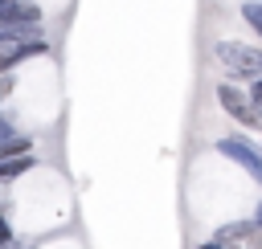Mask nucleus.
Here are the masks:
<instances>
[{
    "label": "nucleus",
    "mask_w": 262,
    "mask_h": 249,
    "mask_svg": "<svg viewBox=\"0 0 262 249\" xmlns=\"http://www.w3.org/2000/svg\"><path fill=\"white\" fill-rule=\"evenodd\" d=\"M0 4H4V0H0Z\"/></svg>",
    "instance_id": "f3484780"
},
{
    "label": "nucleus",
    "mask_w": 262,
    "mask_h": 249,
    "mask_svg": "<svg viewBox=\"0 0 262 249\" xmlns=\"http://www.w3.org/2000/svg\"><path fill=\"white\" fill-rule=\"evenodd\" d=\"M246 94H250V102H254V106H262V78H254V82L246 86Z\"/></svg>",
    "instance_id": "9b49d317"
},
{
    "label": "nucleus",
    "mask_w": 262,
    "mask_h": 249,
    "mask_svg": "<svg viewBox=\"0 0 262 249\" xmlns=\"http://www.w3.org/2000/svg\"><path fill=\"white\" fill-rule=\"evenodd\" d=\"M49 53H53L49 37H41V41H16V45H4V49H0V73H16L25 61H37V57H49Z\"/></svg>",
    "instance_id": "39448f33"
},
{
    "label": "nucleus",
    "mask_w": 262,
    "mask_h": 249,
    "mask_svg": "<svg viewBox=\"0 0 262 249\" xmlns=\"http://www.w3.org/2000/svg\"><path fill=\"white\" fill-rule=\"evenodd\" d=\"M254 220H258V225H262V196H258V212H254Z\"/></svg>",
    "instance_id": "2eb2a0df"
},
{
    "label": "nucleus",
    "mask_w": 262,
    "mask_h": 249,
    "mask_svg": "<svg viewBox=\"0 0 262 249\" xmlns=\"http://www.w3.org/2000/svg\"><path fill=\"white\" fill-rule=\"evenodd\" d=\"M213 241H221L225 249H262V225L254 216L246 220H225L213 229Z\"/></svg>",
    "instance_id": "20e7f679"
},
{
    "label": "nucleus",
    "mask_w": 262,
    "mask_h": 249,
    "mask_svg": "<svg viewBox=\"0 0 262 249\" xmlns=\"http://www.w3.org/2000/svg\"><path fill=\"white\" fill-rule=\"evenodd\" d=\"M213 94H217V106H221L237 127H246V131H258V135H262V106H254V102H250V94H246L242 86H233V82H217V86H213Z\"/></svg>",
    "instance_id": "f03ea898"
},
{
    "label": "nucleus",
    "mask_w": 262,
    "mask_h": 249,
    "mask_svg": "<svg viewBox=\"0 0 262 249\" xmlns=\"http://www.w3.org/2000/svg\"><path fill=\"white\" fill-rule=\"evenodd\" d=\"M8 212V196H4V188H0V216Z\"/></svg>",
    "instance_id": "4468645a"
},
{
    "label": "nucleus",
    "mask_w": 262,
    "mask_h": 249,
    "mask_svg": "<svg viewBox=\"0 0 262 249\" xmlns=\"http://www.w3.org/2000/svg\"><path fill=\"white\" fill-rule=\"evenodd\" d=\"M258 151H262V147H258Z\"/></svg>",
    "instance_id": "dca6fc26"
},
{
    "label": "nucleus",
    "mask_w": 262,
    "mask_h": 249,
    "mask_svg": "<svg viewBox=\"0 0 262 249\" xmlns=\"http://www.w3.org/2000/svg\"><path fill=\"white\" fill-rule=\"evenodd\" d=\"M16 24H45V8L37 0H4L0 4V29H16Z\"/></svg>",
    "instance_id": "423d86ee"
},
{
    "label": "nucleus",
    "mask_w": 262,
    "mask_h": 249,
    "mask_svg": "<svg viewBox=\"0 0 262 249\" xmlns=\"http://www.w3.org/2000/svg\"><path fill=\"white\" fill-rule=\"evenodd\" d=\"M213 61L217 69L225 73L221 82H233V86H250L254 78H262V45H246V41H213Z\"/></svg>",
    "instance_id": "f257e3e1"
},
{
    "label": "nucleus",
    "mask_w": 262,
    "mask_h": 249,
    "mask_svg": "<svg viewBox=\"0 0 262 249\" xmlns=\"http://www.w3.org/2000/svg\"><path fill=\"white\" fill-rule=\"evenodd\" d=\"M213 147H217V155H225L229 163H237V167H242V171L262 188V151H258L246 135H221Z\"/></svg>",
    "instance_id": "7ed1b4c3"
},
{
    "label": "nucleus",
    "mask_w": 262,
    "mask_h": 249,
    "mask_svg": "<svg viewBox=\"0 0 262 249\" xmlns=\"http://www.w3.org/2000/svg\"><path fill=\"white\" fill-rule=\"evenodd\" d=\"M237 12H242V20H246V24L258 33V41H262V4H258V0H242Z\"/></svg>",
    "instance_id": "1a4fd4ad"
},
{
    "label": "nucleus",
    "mask_w": 262,
    "mask_h": 249,
    "mask_svg": "<svg viewBox=\"0 0 262 249\" xmlns=\"http://www.w3.org/2000/svg\"><path fill=\"white\" fill-rule=\"evenodd\" d=\"M258 4H262V0H258Z\"/></svg>",
    "instance_id": "a211bd4d"
},
{
    "label": "nucleus",
    "mask_w": 262,
    "mask_h": 249,
    "mask_svg": "<svg viewBox=\"0 0 262 249\" xmlns=\"http://www.w3.org/2000/svg\"><path fill=\"white\" fill-rule=\"evenodd\" d=\"M12 131H16V122H12V118L0 110V139H4V135H12Z\"/></svg>",
    "instance_id": "f8f14e48"
},
{
    "label": "nucleus",
    "mask_w": 262,
    "mask_h": 249,
    "mask_svg": "<svg viewBox=\"0 0 262 249\" xmlns=\"http://www.w3.org/2000/svg\"><path fill=\"white\" fill-rule=\"evenodd\" d=\"M196 249H225V245H221V241H213V237H209V241H201V245H196Z\"/></svg>",
    "instance_id": "ddd939ff"
},
{
    "label": "nucleus",
    "mask_w": 262,
    "mask_h": 249,
    "mask_svg": "<svg viewBox=\"0 0 262 249\" xmlns=\"http://www.w3.org/2000/svg\"><path fill=\"white\" fill-rule=\"evenodd\" d=\"M8 94H16V73H0V106Z\"/></svg>",
    "instance_id": "9d476101"
},
{
    "label": "nucleus",
    "mask_w": 262,
    "mask_h": 249,
    "mask_svg": "<svg viewBox=\"0 0 262 249\" xmlns=\"http://www.w3.org/2000/svg\"><path fill=\"white\" fill-rule=\"evenodd\" d=\"M41 37H49V33H45V24H16V29H0V49H4V45H16V41H41Z\"/></svg>",
    "instance_id": "6e6552de"
},
{
    "label": "nucleus",
    "mask_w": 262,
    "mask_h": 249,
    "mask_svg": "<svg viewBox=\"0 0 262 249\" xmlns=\"http://www.w3.org/2000/svg\"><path fill=\"white\" fill-rule=\"evenodd\" d=\"M29 151H37V139L29 131H12V135L0 139V163L4 159H16V155H29Z\"/></svg>",
    "instance_id": "0eeeda50"
}]
</instances>
